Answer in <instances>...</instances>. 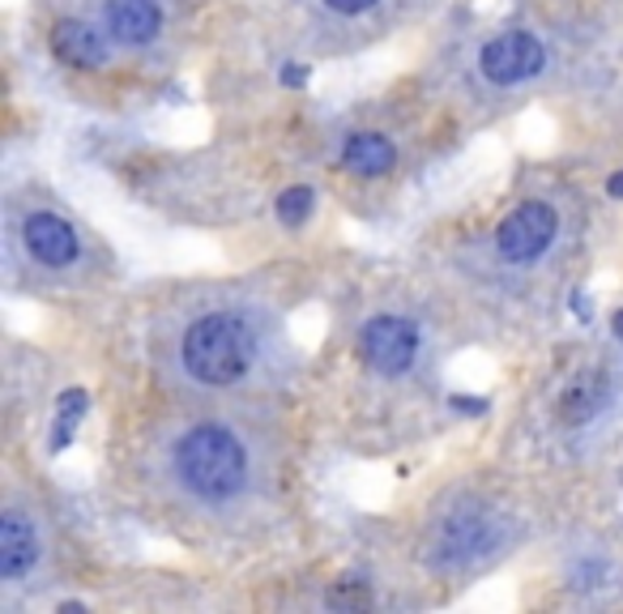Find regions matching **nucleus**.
Returning a JSON list of instances; mask_svg holds the SVG:
<instances>
[{
  "label": "nucleus",
  "mask_w": 623,
  "mask_h": 614,
  "mask_svg": "<svg viewBox=\"0 0 623 614\" xmlns=\"http://www.w3.org/2000/svg\"><path fill=\"white\" fill-rule=\"evenodd\" d=\"M162 30V13L155 0H107V35L115 44H150Z\"/></svg>",
  "instance_id": "nucleus-8"
},
{
  "label": "nucleus",
  "mask_w": 623,
  "mask_h": 614,
  "mask_svg": "<svg viewBox=\"0 0 623 614\" xmlns=\"http://www.w3.org/2000/svg\"><path fill=\"white\" fill-rule=\"evenodd\" d=\"M52 51L73 69H103L107 39L86 22H60L52 30Z\"/></svg>",
  "instance_id": "nucleus-10"
},
{
  "label": "nucleus",
  "mask_w": 623,
  "mask_h": 614,
  "mask_svg": "<svg viewBox=\"0 0 623 614\" xmlns=\"http://www.w3.org/2000/svg\"><path fill=\"white\" fill-rule=\"evenodd\" d=\"M257 358V337L253 329L231 316V311H213L201 316L188 333H184V367L201 380V384H235Z\"/></svg>",
  "instance_id": "nucleus-2"
},
{
  "label": "nucleus",
  "mask_w": 623,
  "mask_h": 614,
  "mask_svg": "<svg viewBox=\"0 0 623 614\" xmlns=\"http://www.w3.org/2000/svg\"><path fill=\"white\" fill-rule=\"evenodd\" d=\"M418 355L415 324H406L402 316H376L364 324V358L367 367H376L380 376H398L406 371Z\"/></svg>",
  "instance_id": "nucleus-5"
},
{
  "label": "nucleus",
  "mask_w": 623,
  "mask_h": 614,
  "mask_svg": "<svg viewBox=\"0 0 623 614\" xmlns=\"http://www.w3.org/2000/svg\"><path fill=\"white\" fill-rule=\"evenodd\" d=\"M371 4H376V0H329V9H338V13H364Z\"/></svg>",
  "instance_id": "nucleus-17"
},
{
  "label": "nucleus",
  "mask_w": 623,
  "mask_h": 614,
  "mask_svg": "<svg viewBox=\"0 0 623 614\" xmlns=\"http://www.w3.org/2000/svg\"><path fill=\"white\" fill-rule=\"evenodd\" d=\"M500 542V525L496 516L482 508H462L449 520H440L436 538H431V563L436 567H462L474 563L478 555H487Z\"/></svg>",
  "instance_id": "nucleus-3"
},
{
  "label": "nucleus",
  "mask_w": 623,
  "mask_h": 614,
  "mask_svg": "<svg viewBox=\"0 0 623 614\" xmlns=\"http://www.w3.org/2000/svg\"><path fill=\"white\" fill-rule=\"evenodd\" d=\"M282 82L286 86H308V69L304 64H282Z\"/></svg>",
  "instance_id": "nucleus-16"
},
{
  "label": "nucleus",
  "mask_w": 623,
  "mask_h": 614,
  "mask_svg": "<svg viewBox=\"0 0 623 614\" xmlns=\"http://www.w3.org/2000/svg\"><path fill=\"white\" fill-rule=\"evenodd\" d=\"M607 193H611V197H620V201H623V171H615V175H611V184H607Z\"/></svg>",
  "instance_id": "nucleus-20"
},
{
  "label": "nucleus",
  "mask_w": 623,
  "mask_h": 614,
  "mask_svg": "<svg viewBox=\"0 0 623 614\" xmlns=\"http://www.w3.org/2000/svg\"><path fill=\"white\" fill-rule=\"evenodd\" d=\"M175 474L201 500H231L244 487L248 457H244V444L227 427L206 422V427H193L180 440V449H175Z\"/></svg>",
  "instance_id": "nucleus-1"
},
{
  "label": "nucleus",
  "mask_w": 623,
  "mask_h": 614,
  "mask_svg": "<svg viewBox=\"0 0 623 614\" xmlns=\"http://www.w3.org/2000/svg\"><path fill=\"white\" fill-rule=\"evenodd\" d=\"M453 406L462 409V414H482L487 402H482V397H478V402H474V397H453Z\"/></svg>",
  "instance_id": "nucleus-18"
},
{
  "label": "nucleus",
  "mask_w": 623,
  "mask_h": 614,
  "mask_svg": "<svg viewBox=\"0 0 623 614\" xmlns=\"http://www.w3.org/2000/svg\"><path fill=\"white\" fill-rule=\"evenodd\" d=\"M555 231H560V213H555V205L547 201H525L517 205L504 222H500V231H496V248L504 260H538V256L551 248V240H555Z\"/></svg>",
  "instance_id": "nucleus-4"
},
{
  "label": "nucleus",
  "mask_w": 623,
  "mask_h": 614,
  "mask_svg": "<svg viewBox=\"0 0 623 614\" xmlns=\"http://www.w3.org/2000/svg\"><path fill=\"white\" fill-rule=\"evenodd\" d=\"M367 602H371V593H367L359 580H346V585L329 589V606L333 611H364Z\"/></svg>",
  "instance_id": "nucleus-15"
},
{
  "label": "nucleus",
  "mask_w": 623,
  "mask_h": 614,
  "mask_svg": "<svg viewBox=\"0 0 623 614\" xmlns=\"http://www.w3.org/2000/svg\"><path fill=\"white\" fill-rule=\"evenodd\" d=\"M615 333H620V337H623V311H620V316H615Z\"/></svg>",
  "instance_id": "nucleus-21"
},
{
  "label": "nucleus",
  "mask_w": 623,
  "mask_h": 614,
  "mask_svg": "<svg viewBox=\"0 0 623 614\" xmlns=\"http://www.w3.org/2000/svg\"><path fill=\"white\" fill-rule=\"evenodd\" d=\"M602 402H607L602 384H576L569 397H564V418L569 422H585V418H594L602 409Z\"/></svg>",
  "instance_id": "nucleus-12"
},
{
  "label": "nucleus",
  "mask_w": 623,
  "mask_h": 614,
  "mask_svg": "<svg viewBox=\"0 0 623 614\" xmlns=\"http://www.w3.org/2000/svg\"><path fill=\"white\" fill-rule=\"evenodd\" d=\"M82 409H86V393L82 389H69V393H60V422H56L52 431V449L60 453L69 440H73V422L82 418Z\"/></svg>",
  "instance_id": "nucleus-13"
},
{
  "label": "nucleus",
  "mask_w": 623,
  "mask_h": 614,
  "mask_svg": "<svg viewBox=\"0 0 623 614\" xmlns=\"http://www.w3.org/2000/svg\"><path fill=\"white\" fill-rule=\"evenodd\" d=\"M26 248L35 260H44V265H73L77 260V231L64 222V218H56V213H35L30 222H26Z\"/></svg>",
  "instance_id": "nucleus-7"
},
{
  "label": "nucleus",
  "mask_w": 623,
  "mask_h": 614,
  "mask_svg": "<svg viewBox=\"0 0 623 614\" xmlns=\"http://www.w3.org/2000/svg\"><path fill=\"white\" fill-rule=\"evenodd\" d=\"M308 213H312V193H308V188H286V193L278 197V218H282L286 226L308 222Z\"/></svg>",
  "instance_id": "nucleus-14"
},
{
  "label": "nucleus",
  "mask_w": 623,
  "mask_h": 614,
  "mask_svg": "<svg viewBox=\"0 0 623 614\" xmlns=\"http://www.w3.org/2000/svg\"><path fill=\"white\" fill-rule=\"evenodd\" d=\"M542 64H547V51H542V44H538L534 35H525V30L496 35V39L482 48V73H487V82H496V86L529 82Z\"/></svg>",
  "instance_id": "nucleus-6"
},
{
  "label": "nucleus",
  "mask_w": 623,
  "mask_h": 614,
  "mask_svg": "<svg viewBox=\"0 0 623 614\" xmlns=\"http://www.w3.org/2000/svg\"><path fill=\"white\" fill-rule=\"evenodd\" d=\"M572 311H576V316H581V320H589V299H585V295H581V291H576V295H572Z\"/></svg>",
  "instance_id": "nucleus-19"
},
{
  "label": "nucleus",
  "mask_w": 623,
  "mask_h": 614,
  "mask_svg": "<svg viewBox=\"0 0 623 614\" xmlns=\"http://www.w3.org/2000/svg\"><path fill=\"white\" fill-rule=\"evenodd\" d=\"M342 162H346V171H355V175H384V171H393L398 150H393V142L380 137V133H355V137L346 142V150H342Z\"/></svg>",
  "instance_id": "nucleus-11"
},
{
  "label": "nucleus",
  "mask_w": 623,
  "mask_h": 614,
  "mask_svg": "<svg viewBox=\"0 0 623 614\" xmlns=\"http://www.w3.org/2000/svg\"><path fill=\"white\" fill-rule=\"evenodd\" d=\"M35 560H39V538H35L30 520L22 512H4V520H0V576L17 580L35 567Z\"/></svg>",
  "instance_id": "nucleus-9"
}]
</instances>
